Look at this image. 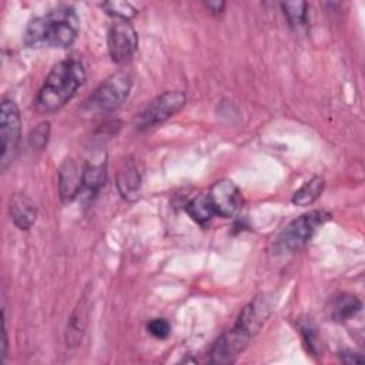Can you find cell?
Listing matches in <instances>:
<instances>
[{
  "instance_id": "1",
  "label": "cell",
  "mask_w": 365,
  "mask_h": 365,
  "mask_svg": "<svg viewBox=\"0 0 365 365\" xmlns=\"http://www.w3.org/2000/svg\"><path fill=\"white\" fill-rule=\"evenodd\" d=\"M272 312V299L267 294H259L250 301L240 312L235 324L220 335L210 351V362L225 365L232 364L251 339L259 332Z\"/></svg>"
},
{
  "instance_id": "2",
  "label": "cell",
  "mask_w": 365,
  "mask_h": 365,
  "mask_svg": "<svg viewBox=\"0 0 365 365\" xmlns=\"http://www.w3.org/2000/svg\"><path fill=\"white\" fill-rule=\"evenodd\" d=\"M80 31V19L73 6H58L48 13L34 17L24 33L27 47H70Z\"/></svg>"
},
{
  "instance_id": "3",
  "label": "cell",
  "mask_w": 365,
  "mask_h": 365,
  "mask_svg": "<svg viewBox=\"0 0 365 365\" xmlns=\"http://www.w3.org/2000/svg\"><path fill=\"white\" fill-rule=\"evenodd\" d=\"M86 70L80 60L66 58L57 63L47 74L38 90L36 106L43 113H53L68 103L83 86Z\"/></svg>"
},
{
  "instance_id": "4",
  "label": "cell",
  "mask_w": 365,
  "mask_h": 365,
  "mask_svg": "<svg viewBox=\"0 0 365 365\" xmlns=\"http://www.w3.org/2000/svg\"><path fill=\"white\" fill-rule=\"evenodd\" d=\"M133 78L127 71H118L106 78L84 101L88 114H103L117 110L130 96Z\"/></svg>"
},
{
  "instance_id": "5",
  "label": "cell",
  "mask_w": 365,
  "mask_h": 365,
  "mask_svg": "<svg viewBox=\"0 0 365 365\" xmlns=\"http://www.w3.org/2000/svg\"><path fill=\"white\" fill-rule=\"evenodd\" d=\"M328 220H331V214L324 210H314L297 217L279 232L275 247L282 252H292L302 248Z\"/></svg>"
},
{
  "instance_id": "6",
  "label": "cell",
  "mask_w": 365,
  "mask_h": 365,
  "mask_svg": "<svg viewBox=\"0 0 365 365\" xmlns=\"http://www.w3.org/2000/svg\"><path fill=\"white\" fill-rule=\"evenodd\" d=\"M21 137V117L17 104L11 98L1 100L0 114V138H1V154L0 168L6 171L14 161Z\"/></svg>"
},
{
  "instance_id": "7",
  "label": "cell",
  "mask_w": 365,
  "mask_h": 365,
  "mask_svg": "<svg viewBox=\"0 0 365 365\" xmlns=\"http://www.w3.org/2000/svg\"><path fill=\"white\" fill-rule=\"evenodd\" d=\"M185 100V94L180 90L165 91L157 96L138 114L137 128L147 130L164 123L184 107Z\"/></svg>"
},
{
  "instance_id": "8",
  "label": "cell",
  "mask_w": 365,
  "mask_h": 365,
  "mask_svg": "<svg viewBox=\"0 0 365 365\" xmlns=\"http://www.w3.org/2000/svg\"><path fill=\"white\" fill-rule=\"evenodd\" d=\"M107 46L115 64L130 63L138 48V34L134 26L125 20H115L108 30Z\"/></svg>"
},
{
  "instance_id": "9",
  "label": "cell",
  "mask_w": 365,
  "mask_h": 365,
  "mask_svg": "<svg viewBox=\"0 0 365 365\" xmlns=\"http://www.w3.org/2000/svg\"><path fill=\"white\" fill-rule=\"evenodd\" d=\"M211 205L215 211V215L222 218H232L235 217L244 204L242 194L240 188L231 180H218L215 181L208 192H207Z\"/></svg>"
},
{
  "instance_id": "10",
  "label": "cell",
  "mask_w": 365,
  "mask_h": 365,
  "mask_svg": "<svg viewBox=\"0 0 365 365\" xmlns=\"http://www.w3.org/2000/svg\"><path fill=\"white\" fill-rule=\"evenodd\" d=\"M83 184V165L67 158L58 170V192L63 202H70L80 195Z\"/></svg>"
},
{
  "instance_id": "11",
  "label": "cell",
  "mask_w": 365,
  "mask_h": 365,
  "mask_svg": "<svg viewBox=\"0 0 365 365\" xmlns=\"http://www.w3.org/2000/svg\"><path fill=\"white\" fill-rule=\"evenodd\" d=\"M115 185L124 200L133 201L138 197L141 190V174L135 160L124 158L121 161L115 174Z\"/></svg>"
},
{
  "instance_id": "12",
  "label": "cell",
  "mask_w": 365,
  "mask_h": 365,
  "mask_svg": "<svg viewBox=\"0 0 365 365\" xmlns=\"http://www.w3.org/2000/svg\"><path fill=\"white\" fill-rule=\"evenodd\" d=\"M106 181V160H88L83 164V184L80 197L86 201H93Z\"/></svg>"
},
{
  "instance_id": "13",
  "label": "cell",
  "mask_w": 365,
  "mask_h": 365,
  "mask_svg": "<svg viewBox=\"0 0 365 365\" xmlns=\"http://www.w3.org/2000/svg\"><path fill=\"white\" fill-rule=\"evenodd\" d=\"M9 212L14 225L20 230H30L37 220V207L34 201L21 192L11 197Z\"/></svg>"
},
{
  "instance_id": "14",
  "label": "cell",
  "mask_w": 365,
  "mask_h": 365,
  "mask_svg": "<svg viewBox=\"0 0 365 365\" xmlns=\"http://www.w3.org/2000/svg\"><path fill=\"white\" fill-rule=\"evenodd\" d=\"M88 298L83 297L81 301L77 304L76 309L73 311L68 324H67V331H66V342L68 346L78 345V342L83 338L86 325H87V318H88Z\"/></svg>"
},
{
  "instance_id": "15",
  "label": "cell",
  "mask_w": 365,
  "mask_h": 365,
  "mask_svg": "<svg viewBox=\"0 0 365 365\" xmlns=\"http://www.w3.org/2000/svg\"><path fill=\"white\" fill-rule=\"evenodd\" d=\"M325 187V181L322 177H312L304 185H301L292 195V204L298 207H305L312 204L317 198L321 197Z\"/></svg>"
},
{
  "instance_id": "16",
  "label": "cell",
  "mask_w": 365,
  "mask_h": 365,
  "mask_svg": "<svg viewBox=\"0 0 365 365\" xmlns=\"http://www.w3.org/2000/svg\"><path fill=\"white\" fill-rule=\"evenodd\" d=\"M185 212L200 225H205L214 215L215 211L211 205V201L207 194H198L192 200H190L185 205Z\"/></svg>"
},
{
  "instance_id": "17",
  "label": "cell",
  "mask_w": 365,
  "mask_h": 365,
  "mask_svg": "<svg viewBox=\"0 0 365 365\" xmlns=\"http://www.w3.org/2000/svg\"><path fill=\"white\" fill-rule=\"evenodd\" d=\"M361 307H362V304L355 295L342 294L341 297H338V299L334 304L332 315L336 321H346V319L352 318L354 315H356L359 312Z\"/></svg>"
},
{
  "instance_id": "18",
  "label": "cell",
  "mask_w": 365,
  "mask_h": 365,
  "mask_svg": "<svg viewBox=\"0 0 365 365\" xmlns=\"http://www.w3.org/2000/svg\"><path fill=\"white\" fill-rule=\"evenodd\" d=\"M281 7L291 27L299 29L307 24L308 4L305 1H285L281 3Z\"/></svg>"
},
{
  "instance_id": "19",
  "label": "cell",
  "mask_w": 365,
  "mask_h": 365,
  "mask_svg": "<svg viewBox=\"0 0 365 365\" xmlns=\"http://www.w3.org/2000/svg\"><path fill=\"white\" fill-rule=\"evenodd\" d=\"M298 328H299V334L307 345V349L312 354V355H319L321 352V342L318 339V334H317V328L315 325L311 322L309 318L301 319L298 322Z\"/></svg>"
},
{
  "instance_id": "20",
  "label": "cell",
  "mask_w": 365,
  "mask_h": 365,
  "mask_svg": "<svg viewBox=\"0 0 365 365\" xmlns=\"http://www.w3.org/2000/svg\"><path fill=\"white\" fill-rule=\"evenodd\" d=\"M107 14L113 16L115 20H125L128 21L137 14V10L125 1H106L101 4Z\"/></svg>"
},
{
  "instance_id": "21",
  "label": "cell",
  "mask_w": 365,
  "mask_h": 365,
  "mask_svg": "<svg viewBox=\"0 0 365 365\" xmlns=\"http://www.w3.org/2000/svg\"><path fill=\"white\" fill-rule=\"evenodd\" d=\"M147 331L158 338V339H164L170 335V331H171V327H170V322L164 318H154L151 319L148 324H147Z\"/></svg>"
},
{
  "instance_id": "22",
  "label": "cell",
  "mask_w": 365,
  "mask_h": 365,
  "mask_svg": "<svg viewBox=\"0 0 365 365\" xmlns=\"http://www.w3.org/2000/svg\"><path fill=\"white\" fill-rule=\"evenodd\" d=\"M48 135H50V124H48V123H41V124H38V125L31 131L30 144H31L34 148H43V147L47 144Z\"/></svg>"
},
{
  "instance_id": "23",
  "label": "cell",
  "mask_w": 365,
  "mask_h": 365,
  "mask_svg": "<svg viewBox=\"0 0 365 365\" xmlns=\"http://www.w3.org/2000/svg\"><path fill=\"white\" fill-rule=\"evenodd\" d=\"M339 356H341V361L345 364H358V362L364 361V356L354 351H342L339 354Z\"/></svg>"
},
{
  "instance_id": "24",
  "label": "cell",
  "mask_w": 365,
  "mask_h": 365,
  "mask_svg": "<svg viewBox=\"0 0 365 365\" xmlns=\"http://www.w3.org/2000/svg\"><path fill=\"white\" fill-rule=\"evenodd\" d=\"M204 6L207 9H210V11H212V13H222V10L225 7V3H222V1H207V3H204Z\"/></svg>"
},
{
  "instance_id": "25",
  "label": "cell",
  "mask_w": 365,
  "mask_h": 365,
  "mask_svg": "<svg viewBox=\"0 0 365 365\" xmlns=\"http://www.w3.org/2000/svg\"><path fill=\"white\" fill-rule=\"evenodd\" d=\"M3 359L7 355V329H6V321H4V311H3Z\"/></svg>"
}]
</instances>
